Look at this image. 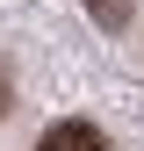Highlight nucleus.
Returning <instances> with one entry per match:
<instances>
[{"instance_id": "obj_2", "label": "nucleus", "mask_w": 144, "mask_h": 151, "mask_svg": "<svg viewBox=\"0 0 144 151\" xmlns=\"http://www.w3.org/2000/svg\"><path fill=\"white\" fill-rule=\"evenodd\" d=\"M86 14H94L101 29H122V22L137 14V0H86Z\"/></svg>"}, {"instance_id": "obj_1", "label": "nucleus", "mask_w": 144, "mask_h": 151, "mask_svg": "<svg viewBox=\"0 0 144 151\" xmlns=\"http://www.w3.org/2000/svg\"><path fill=\"white\" fill-rule=\"evenodd\" d=\"M36 151H108V137H101L94 122H50Z\"/></svg>"}, {"instance_id": "obj_3", "label": "nucleus", "mask_w": 144, "mask_h": 151, "mask_svg": "<svg viewBox=\"0 0 144 151\" xmlns=\"http://www.w3.org/2000/svg\"><path fill=\"white\" fill-rule=\"evenodd\" d=\"M14 108V79H7V65H0V115Z\"/></svg>"}]
</instances>
